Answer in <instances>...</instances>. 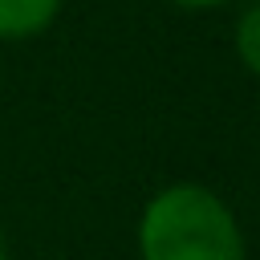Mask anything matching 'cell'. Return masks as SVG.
Here are the masks:
<instances>
[{
	"label": "cell",
	"mask_w": 260,
	"mask_h": 260,
	"mask_svg": "<svg viewBox=\"0 0 260 260\" xmlns=\"http://www.w3.org/2000/svg\"><path fill=\"white\" fill-rule=\"evenodd\" d=\"M138 252L142 260H244V232L215 191L175 183L146 203Z\"/></svg>",
	"instance_id": "obj_1"
},
{
	"label": "cell",
	"mask_w": 260,
	"mask_h": 260,
	"mask_svg": "<svg viewBox=\"0 0 260 260\" xmlns=\"http://www.w3.org/2000/svg\"><path fill=\"white\" fill-rule=\"evenodd\" d=\"M61 12V0H0V37L24 41L45 32Z\"/></svg>",
	"instance_id": "obj_2"
},
{
	"label": "cell",
	"mask_w": 260,
	"mask_h": 260,
	"mask_svg": "<svg viewBox=\"0 0 260 260\" xmlns=\"http://www.w3.org/2000/svg\"><path fill=\"white\" fill-rule=\"evenodd\" d=\"M236 53L240 61L260 77V4H252L236 24Z\"/></svg>",
	"instance_id": "obj_3"
},
{
	"label": "cell",
	"mask_w": 260,
	"mask_h": 260,
	"mask_svg": "<svg viewBox=\"0 0 260 260\" xmlns=\"http://www.w3.org/2000/svg\"><path fill=\"white\" fill-rule=\"evenodd\" d=\"M175 4H187V8H215V4H223V0H175Z\"/></svg>",
	"instance_id": "obj_4"
},
{
	"label": "cell",
	"mask_w": 260,
	"mask_h": 260,
	"mask_svg": "<svg viewBox=\"0 0 260 260\" xmlns=\"http://www.w3.org/2000/svg\"><path fill=\"white\" fill-rule=\"evenodd\" d=\"M0 260H8V244H4V232H0Z\"/></svg>",
	"instance_id": "obj_5"
}]
</instances>
